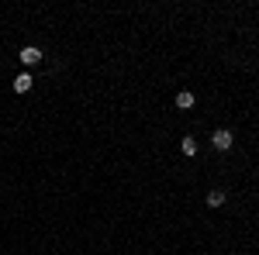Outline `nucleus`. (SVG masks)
Here are the masks:
<instances>
[{
	"mask_svg": "<svg viewBox=\"0 0 259 255\" xmlns=\"http://www.w3.org/2000/svg\"><path fill=\"white\" fill-rule=\"evenodd\" d=\"M180 148H183V155H197V138H183Z\"/></svg>",
	"mask_w": 259,
	"mask_h": 255,
	"instance_id": "obj_6",
	"label": "nucleus"
},
{
	"mask_svg": "<svg viewBox=\"0 0 259 255\" xmlns=\"http://www.w3.org/2000/svg\"><path fill=\"white\" fill-rule=\"evenodd\" d=\"M31 83H35V79H31L28 72H21V76L14 79V93H28V90H31Z\"/></svg>",
	"mask_w": 259,
	"mask_h": 255,
	"instance_id": "obj_3",
	"label": "nucleus"
},
{
	"mask_svg": "<svg viewBox=\"0 0 259 255\" xmlns=\"http://www.w3.org/2000/svg\"><path fill=\"white\" fill-rule=\"evenodd\" d=\"M211 141H214V148H218V152H228V148H232V131L218 128V131L211 134Z\"/></svg>",
	"mask_w": 259,
	"mask_h": 255,
	"instance_id": "obj_1",
	"label": "nucleus"
},
{
	"mask_svg": "<svg viewBox=\"0 0 259 255\" xmlns=\"http://www.w3.org/2000/svg\"><path fill=\"white\" fill-rule=\"evenodd\" d=\"M221 203H225V193H221V190L207 193V207H221Z\"/></svg>",
	"mask_w": 259,
	"mask_h": 255,
	"instance_id": "obj_5",
	"label": "nucleus"
},
{
	"mask_svg": "<svg viewBox=\"0 0 259 255\" xmlns=\"http://www.w3.org/2000/svg\"><path fill=\"white\" fill-rule=\"evenodd\" d=\"M176 107H180V111H187V107H194V93H190V90H183V93H176Z\"/></svg>",
	"mask_w": 259,
	"mask_h": 255,
	"instance_id": "obj_4",
	"label": "nucleus"
},
{
	"mask_svg": "<svg viewBox=\"0 0 259 255\" xmlns=\"http://www.w3.org/2000/svg\"><path fill=\"white\" fill-rule=\"evenodd\" d=\"M21 63H24V65L42 63V49H35V45H24V49H21Z\"/></svg>",
	"mask_w": 259,
	"mask_h": 255,
	"instance_id": "obj_2",
	"label": "nucleus"
}]
</instances>
